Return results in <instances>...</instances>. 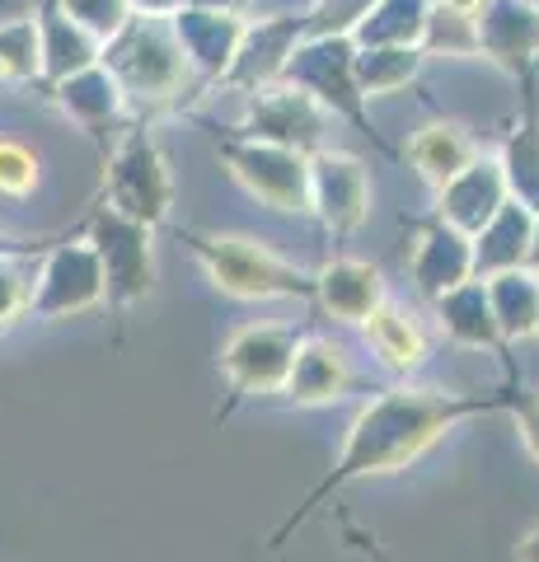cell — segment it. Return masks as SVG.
<instances>
[{"label":"cell","instance_id":"52a82bcc","mask_svg":"<svg viewBox=\"0 0 539 562\" xmlns=\"http://www.w3.org/2000/svg\"><path fill=\"white\" fill-rule=\"evenodd\" d=\"M413 160L423 165L427 179L446 183V179H456V173L469 165V140L456 136L450 127H437V132H427V136L413 146Z\"/></svg>","mask_w":539,"mask_h":562},{"label":"cell","instance_id":"7a4b0ae2","mask_svg":"<svg viewBox=\"0 0 539 562\" xmlns=\"http://www.w3.org/2000/svg\"><path fill=\"white\" fill-rule=\"evenodd\" d=\"M212 281L239 301H277V295H315V277L291 268L254 239H193Z\"/></svg>","mask_w":539,"mask_h":562},{"label":"cell","instance_id":"8fae6325","mask_svg":"<svg viewBox=\"0 0 539 562\" xmlns=\"http://www.w3.org/2000/svg\"><path fill=\"white\" fill-rule=\"evenodd\" d=\"M520 562H539V530H530L526 535V543H520V553H516Z\"/></svg>","mask_w":539,"mask_h":562},{"label":"cell","instance_id":"5b68a950","mask_svg":"<svg viewBox=\"0 0 539 562\" xmlns=\"http://www.w3.org/2000/svg\"><path fill=\"white\" fill-rule=\"evenodd\" d=\"M361 328H367V342L380 361L390 366V371L398 375H408L417 371V366L427 361V338H423V328H417L413 319H404L394 305L380 301L367 319H361Z\"/></svg>","mask_w":539,"mask_h":562},{"label":"cell","instance_id":"277c9868","mask_svg":"<svg viewBox=\"0 0 539 562\" xmlns=\"http://www.w3.org/2000/svg\"><path fill=\"white\" fill-rule=\"evenodd\" d=\"M352 371H347V357L334 342H301L295 347V366L287 375V394L301 403H319V398H338Z\"/></svg>","mask_w":539,"mask_h":562},{"label":"cell","instance_id":"3957f363","mask_svg":"<svg viewBox=\"0 0 539 562\" xmlns=\"http://www.w3.org/2000/svg\"><path fill=\"white\" fill-rule=\"evenodd\" d=\"M295 328H239L231 342L221 351V371L231 380L235 398H249V394H272V390H287V375L295 366Z\"/></svg>","mask_w":539,"mask_h":562},{"label":"cell","instance_id":"6da1fadb","mask_svg":"<svg viewBox=\"0 0 539 562\" xmlns=\"http://www.w3.org/2000/svg\"><path fill=\"white\" fill-rule=\"evenodd\" d=\"M493 408H507V398H460V394H431V390H390V394L371 398V408L352 422V431H347V446L338 454L334 473L287 516L282 530L268 539V549L272 553L282 549L291 539V530H301V525L328 502V492H338L357 479H371V473L404 469L408 460H417V454L437 441L441 431L456 427V422L493 413Z\"/></svg>","mask_w":539,"mask_h":562},{"label":"cell","instance_id":"ba28073f","mask_svg":"<svg viewBox=\"0 0 539 562\" xmlns=\"http://www.w3.org/2000/svg\"><path fill=\"white\" fill-rule=\"evenodd\" d=\"M33 183H38V160L24 146H14V140H0V192L5 198H24Z\"/></svg>","mask_w":539,"mask_h":562},{"label":"cell","instance_id":"7c38bea8","mask_svg":"<svg viewBox=\"0 0 539 562\" xmlns=\"http://www.w3.org/2000/svg\"><path fill=\"white\" fill-rule=\"evenodd\" d=\"M456 5H469V0H456Z\"/></svg>","mask_w":539,"mask_h":562},{"label":"cell","instance_id":"4fadbf2b","mask_svg":"<svg viewBox=\"0 0 539 562\" xmlns=\"http://www.w3.org/2000/svg\"><path fill=\"white\" fill-rule=\"evenodd\" d=\"M535 328H539V314H535Z\"/></svg>","mask_w":539,"mask_h":562},{"label":"cell","instance_id":"30bf717a","mask_svg":"<svg viewBox=\"0 0 539 562\" xmlns=\"http://www.w3.org/2000/svg\"><path fill=\"white\" fill-rule=\"evenodd\" d=\"M343 539H347V549H357L361 558H371V562H394L385 549H380V539H375L371 530H361V525H352V520H343Z\"/></svg>","mask_w":539,"mask_h":562},{"label":"cell","instance_id":"9c48e42d","mask_svg":"<svg viewBox=\"0 0 539 562\" xmlns=\"http://www.w3.org/2000/svg\"><path fill=\"white\" fill-rule=\"evenodd\" d=\"M507 408H512V413H516V422H520L526 450L539 460V394H516V398H507Z\"/></svg>","mask_w":539,"mask_h":562},{"label":"cell","instance_id":"8992f818","mask_svg":"<svg viewBox=\"0 0 539 562\" xmlns=\"http://www.w3.org/2000/svg\"><path fill=\"white\" fill-rule=\"evenodd\" d=\"M315 295H324V305L338 314V319H367L380 305V277L367 262H338L315 281Z\"/></svg>","mask_w":539,"mask_h":562}]
</instances>
